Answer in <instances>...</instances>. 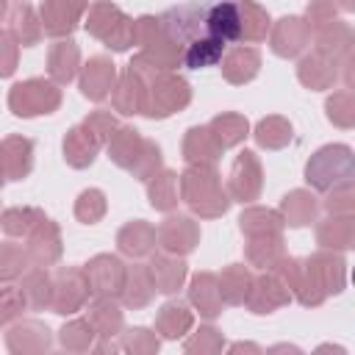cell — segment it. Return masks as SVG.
I'll return each mask as SVG.
<instances>
[{"label":"cell","instance_id":"1","mask_svg":"<svg viewBox=\"0 0 355 355\" xmlns=\"http://www.w3.org/2000/svg\"><path fill=\"white\" fill-rule=\"evenodd\" d=\"M58 89L44 80H25L17 83L8 94L11 111L17 116H33V114H50L58 105Z\"/></svg>","mask_w":355,"mask_h":355},{"label":"cell","instance_id":"2","mask_svg":"<svg viewBox=\"0 0 355 355\" xmlns=\"http://www.w3.org/2000/svg\"><path fill=\"white\" fill-rule=\"evenodd\" d=\"M183 189H186L189 205H191L194 211L208 214V216H214L208 202H214L216 211H225V205H227V200H225V194H222V189L216 186V180H214L211 172H208V175H202V172H197V169L186 172V175H183Z\"/></svg>","mask_w":355,"mask_h":355},{"label":"cell","instance_id":"3","mask_svg":"<svg viewBox=\"0 0 355 355\" xmlns=\"http://www.w3.org/2000/svg\"><path fill=\"white\" fill-rule=\"evenodd\" d=\"M189 103V86L180 78L172 75H158V80L153 83V103L144 105V114L150 116H166L178 108H183Z\"/></svg>","mask_w":355,"mask_h":355},{"label":"cell","instance_id":"4","mask_svg":"<svg viewBox=\"0 0 355 355\" xmlns=\"http://www.w3.org/2000/svg\"><path fill=\"white\" fill-rule=\"evenodd\" d=\"M86 0H44L42 6V28L50 36H64L75 28Z\"/></svg>","mask_w":355,"mask_h":355},{"label":"cell","instance_id":"5","mask_svg":"<svg viewBox=\"0 0 355 355\" xmlns=\"http://www.w3.org/2000/svg\"><path fill=\"white\" fill-rule=\"evenodd\" d=\"M111 83H114V64L103 55L92 58L86 67H83V80H80V89L89 100H103L108 92H111Z\"/></svg>","mask_w":355,"mask_h":355},{"label":"cell","instance_id":"6","mask_svg":"<svg viewBox=\"0 0 355 355\" xmlns=\"http://www.w3.org/2000/svg\"><path fill=\"white\" fill-rule=\"evenodd\" d=\"M111 286H122V263L116 258L100 255L89 263V288L94 294H111Z\"/></svg>","mask_w":355,"mask_h":355},{"label":"cell","instance_id":"7","mask_svg":"<svg viewBox=\"0 0 355 355\" xmlns=\"http://www.w3.org/2000/svg\"><path fill=\"white\" fill-rule=\"evenodd\" d=\"M308 42V31L302 25L300 17H288V19H280L277 31H275V39H272V47L277 55H297Z\"/></svg>","mask_w":355,"mask_h":355},{"label":"cell","instance_id":"8","mask_svg":"<svg viewBox=\"0 0 355 355\" xmlns=\"http://www.w3.org/2000/svg\"><path fill=\"white\" fill-rule=\"evenodd\" d=\"M0 166L8 178H25L31 169V141L28 139H8L0 147Z\"/></svg>","mask_w":355,"mask_h":355},{"label":"cell","instance_id":"9","mask_svg":"<svg viewBox=\"0 0 355 355\" xmlns=\"http://www.w3.org/2000/svg\"><path fill=\"white\" fill-rule=\"evenodd\" d=\"M97 144H100V139L89 136L86 128H72L69 136H67V141H64V155H67V161L72 166H86V164L94 161Z\"/></svg>","mask_w":355,"mask_h":355},{"label":"cell","instance_id":"10","mask_svg":"<svg viewBox=\"0 0 355 355\" xmlns=\"http://www.w3.org/2000/svg\"><path fill=\"white\" fill-rule=\"evenodd\" d=\"M194 239H197V230H194L191 219L175 216V219H166V225L161 227V241H164L166 250L189 252L194 247Z\"/></svg>","mask_w":355,"mask_h":355},{"label":"cell","instance_id":"11","mask_svg":"<svg viewBox=\"0 0 355 355\" xmlns=\"http://www.w3.org/2000/svg\"><path fill=\"white\" fill-rule=\"evenodd\" d=\"M258 72V53L250 47H239L225 58V75L233 83H244Z\"/></svg>","mask_w":355,"mask_h":355},{"label":"cell","instance_id":"12","mask_svg":"<svg viewBox=\"0 0 355 355\" xmlns=\"http://www.w3.org/2000/svg\"><path fill=\"white\" fill-rule=\"evenodd\" d=\"M75 67H78V47L72 42H58L50 50V75L58 83H67V80H72Z\"/></svg>","mask_w":355,"mask_h":355},{"label":"cell","instance_id":"13","mask_svg":"<svg viewBox=\"0 0 355 355\" xmlns=\"http://www.w3.org/2000/svg\"><path fill=\"white\" fill-rule=\"evenodd\" d=\"M153 239H155V233L150 227H144L141 222H133V225H128L119 233V250L122 252H130V255H141V252L150 250Z\"/></svg>","mask_w":355,"mask_h":355},{"label":"cell","instance_id":"14","mask_svg":"<svg viewBox=\"0 0 355 355\" xmlns=\"http://www.w3.org/2000/svg\"><path fill=\"white\" fill-rule=\"evenodd\" d=\"M211 130L216 133V144L219 147H227V144H236L247 133V119L233 116V114H225V116H216L214 119Z\"/></svg>","mask_w":355,"mask_h":355},{"label":"cell","instance_id":"15","mask_svg":"<svg viewBox=\"0 0 355 355\" xmlns=\"http://www.w3.org/2000/svg\"><path fill=\"white\" fill-rule=\"evenodd\" d=\"M186 275V266L180 261H158V266L153 263V286H158V291H175L180 286Z\"/></svg>","mask_w":355,"mask_h":355},{"label":"cell","instance_id":"16","mask_svg":"<svg viewBox=\"0 0 355 355\" xmlns=\"http://www.w3.org/2000/svg\"><path fill=\"white\" fill-rule=\"evenodd\" d=\"M175 183H178V178L172 175V172H164L161 178H155V183L150 186V202L155 205V208H172L175 202H178V189H175Z\"/></svg>","mask_w":355,"mask_h":355},{"label":"cell","instance_id":"17","mask_svg":"<svg viewBox=\"0 0 355 355\" xmlns=\"http://www.w3.org/2000/svg\"><path fill=\"white\" fill-rule=\"evenodd\" d=\"M141 141H139V136H136V130H130V128H125V130H119V136H116V141L111 144V158L122 166L125 164V155H130L128 158V169H133V161L141 155L136 147H139Z\"/></svg>","mask_w":355,"mask_h":355},{"label":"cell","instance_id":"18","mask_svg":"<svg viewBox=\"0 0 355 355\" xmlns=\"http://www.w3.org/2000/svg\"><path fill=\"white\" fill-rule=\"evenodd\" d=\"M283 208H286V216L291 225H305V222H311L316 205H313V197H308L305 191H294L286 197Z\"/></svg>","mask_w":355,"mask_h":355},{"label":"cell","instance_id":"19","mask_svg":"<svg viewBox=\"0 0 355 355\" xmlns=\"http://www.w3.org/2000/svg\"><path fill=\"white\" fill-rule=\"evenodd\" d=\"M214 277L211 275H197L194 277V288H191V300L200 305V311L205 313V316H216L219 313V305L216 302H211V294H214Z\"/></svg>","mask_w":355,"mask_h":355},{"label":"cell","instance_id":"20","mask_svg":"<svg viewBox=\"0 0 355 355\" xmlns=\"http://www.w3.org/2000/svg\"><path fill=\"white\" fill-rule=\"evenodd\" d=\"M33 22L36 19H33V8L31 6L22 3V6L14 8V31H17V36H19L22 44H33L39 39V28Z\"/></svg>","mask_w":355,"mask_h":355},{"label":"cell","instance_id":"21","mask_svg":"<svg viewBox=\"0 0 355 355\" xmlns=\"http://www.w3.org/2000/svg\"><path fill=\"white\" fill-rule=\"evenodd\" d=\"M189 322H191V316H189L180 305H166V308L161 311V319H158V324H161L164 336H169V338L180 336V330H186V327H189Z\"/></svg>","mask_w":355,"mask_h":355},{"label":"cell","instance_id":"22","mask_svg":"<svg viewBox=\"0 0 355 355\" xmlns=\"http://www.w3.org/2000/svg\"><path fill=\"white\" fill-rule=\"evenodd\" d=\"M277 130H288V125L283 122V119H263L261 125H258V141L263 144V147H280V144H286L288 139L286 136H277Z\"/></svg>","mask_w":355,"mask_h":355},{"label":"cell","instance_id":"23","mask_svg":"<svg viewBox=\"0 0 355 355\" xmlns=\"http://www.w3.org/2000/svg\"><path fill=\"white\" fill-rule=\"evenodd\" d=\"M105 202H103V194L100 191H83L80 194V202H78V216L83 222H94L100 214H103Z\"/></svg>","mask_w":355,"mask_h":355},{"label":"cell","instance_id":"24","mask_svg":"<svg viewBox=\"0 0 355 355\" xmlns=\"http://www.w3.org/2000/svg\"><path fill=\"white\" fill-rule=\"evenodd\" d=\"M22 252L17 250V247H8V244H3L0 247V263H3V269H0V277H14V275H19V266H22Z\"/></svg>","mask_w":355,"mask_h":355},{"label":"cell","instance_id":"25","mask_svg":"<svg viewBox=\"0 0 355 355\" xmlns=\"http://www.w3.org/2000/svg\"><path fill=\"white\" fill-rule=\"evenodd\" d=\"M14 64H17V50H14V42L8 33L0 31V78L11 75L14 72Z\"/></svg>","mask_w":355,"mask_h":355},{"label":"cell","instance_id":"26","mask_svg":"<svg viewBox=\"0 0 355 355\" xmlns=\"http://www.w3.org/2000/svg\"><path fill=\"white\" fill-rule=\"evenodd\" d=\"M3 11H6V3H3V0H0V17H3Z\"/></svg>","mask_w":355,"mask_h":355}]
</instances>
